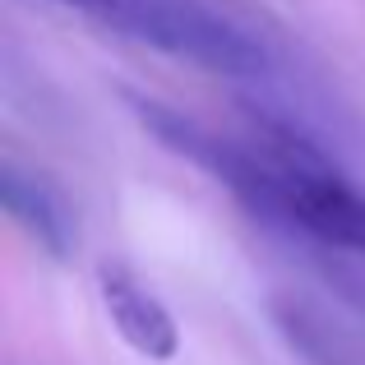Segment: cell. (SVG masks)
Segmentation results:
<instances>
[{"mask_svg":"<svg viewBox=\"0 0 365 365\" xmlns=\"http://www.w3.org/2000/svg\"><path fill=\"white\" fill-rule=\"evenodd\" d=\"M88 14L134 42H148L208 74L259 79L268 70L264 42L199 0H93Z\"/></svg>","mask_w":365,"mask_h":365,"instance_id":"6da1fadb","label":"cell"},{"mask_svg":"<svg viewBox=\"0 0 365 365\" xmlns=\"http://www.w3.org/2000/svg\"><path fill=\"white\" fill-rule=\"evenodd\" d=\"M98 292L107 305L111 329L125 338V347H134L143 361H171L180 351V329L171 319V310L130 273L125 264H102L98 268Z\"/></svg>","mask_w":365,"mask_h":365,"instance_id":"7a4b0ae2","label":"cell"},{"mask_svg":"<svg viewBox=\"0 0 365 365\" xmlns=\"http://www.w3.org/2000/svg\"><path fill=\"white\" fill-rule=\"evenodd\" d=\"M0 199H5V213L14 217V227L42 255H51L56 264H70L74 250H79V227H74V213L61 190L46 185L33 171L14 167V162H5L0 167Z\"/></svg>","mask_w":365,"mask_h":365,"instance_id":"3957f363","label":"cell"}]
</instances>
